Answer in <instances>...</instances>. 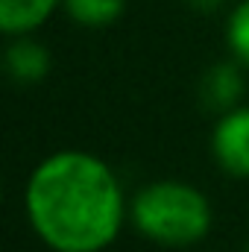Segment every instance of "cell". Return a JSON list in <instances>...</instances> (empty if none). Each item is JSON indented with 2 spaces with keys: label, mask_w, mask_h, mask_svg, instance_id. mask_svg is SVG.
Returning a JSON list of instances; mask_svg holds the SVG:
<instances>
[{
  "label": "cell",
  "mask_w": 249,
  "mask_h": 252,
  "mask_svg": "<svg viewBox=\"0 0 249 252\" xmlns=\"http://www.w3.org/2000/svg\"><path fill=\"white\" fill-rule=\"evenodd\" d=\"M27 214L56 252L106 250L124 223V190L112 167L82 150L47 156L30 176Z\"/></svg>",
  "instance_id": "cell-1"
},
{
  "label": "cell",
  "mask_w": 249,
  "mask_h": 252,
  "mask_svg": "<svg viewBox=\"0 0 249 252\" xmlns=\"http://www.w3.org/2000/svg\"><path fill=\"white\" fill-rule=\"evenodd\" d=\"M129 211L144 238L167 247L196 244L211 229V205L205 193L176 179L150 182L132 199Z\"/></svg>",
  "instance_id": "cell-2"
},
{
  "label": "cell",
  "mask_w": 249,
  "mask_h": 252,
  "mask_svg": "<svg viewBox=\"0 0 249 252\" xmlns=\"http://www.w3.org/2000/svg\"><path fill=\"white\" fill-rule=\"evenodd\" d=\"M211 150L217 164L229 173V176H249V109L247 106H235L229 112H223V118L214 126V138H211Z\"/></svg>",
  "instance_id": "cell-3"
},
{
  "label": "cell",
  "mask_w": 249,
  "mask_h": 252,
  "mask_svg": "<svg viewBox=\"0 0 249 252\" xmlns=\"http://www.w3.org/2000/svg\"><path fill=\"white\" fill-rule=\"evenodd\" d=\"M62 0H0V30L6 35H27L38 30Z\"/></svg>",
  "instance_id": "cell-4"
},
{
  "label": "cell",
  "mask_w": 249,
  "mask_h": 252,
  "mask_svg": "<svg viewBox=\"0 0 249 252\" xmlns=\"http://www.w3.org/2000/svg\"><path fill=\"white\" fill-rule=\"evenodd\" d=\"M6 70H9V76L15 82H38L50 70V53L38 41L21 35L6 50Z\"/></svg>",
  "instance_id": "cell-5"
},
{
  "label": "cell",
  "mask_w": 249,
  "mask_h": 252,
  "mask_svg": "<svg viewBox=\"0 0 249 252\" xmlns=\"http://www.w3.org/2000/svg\"><path fill=\"white\" fill-rule=\"evenodd\" d=\"M241 73L235 64H217L208 76H205V85H202V94L208 100V106L214 109H235V100L241 97Z\"/></svg>",
  "instance_id": "cell-6"
},
{
  "label": "cell",
  "mask_w": 249,
  "mask_h": 252,
  "mask_svg": "<svg viewBox=\"0 0 249 252\" xmlns=\"http://www.w3.org/2000/svg\"><path fill=\"white\" fill-rule=\"evenodd\" d=\"M62 6L76 24L97 30L115 24L124 15L126 0H62Z\"/></svg>",
  "instance_id": "cell-7"
},
{
  "label": "cell",
  "mask_w": 249,
  "mask_h": 252,
  "mask_svg": "<svg viewBox=\"0 0 249 252\" xmlns=\"http://www.w3.org/2000/svg\"><path fill=\"white\" fill-rule=\"evenodd\" d=\"M226 41L235 59L249 67V0H241L226 24Z\"/></svg>",
  "instance_id": "cell-8"
},
{
  "label": "cell",
  "mask_w": 249,
  "mask_h": 252,
  "mask_svg": "<svg viewBox=\"0 0 249 252\" xmlns=\"http://www.w3.org/2000/svg\"><path fill=\"white\" fill-rule=\"evenodd\" d=\"M193 6H199V9H214V6H220V0H190Z\"/></svg>",
  "instance_id": "cell-9"
}]
</instances>
